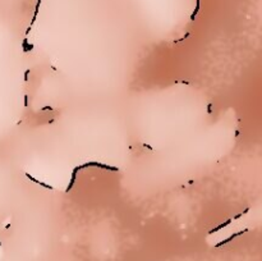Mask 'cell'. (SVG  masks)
Returning a JSON list of instances; mask_svg holds the SVG:
<instances>
[{
    "mask_svg": "<svg viewBox=\"0 0 262 261\" xmlns=\"http://www.w3.org/2000/svg\"><path fill=\"white\" fill-rule=\"evenodd\" d=\"M82 169L87 168V166H97V168H101V169H105V170H111V172H118L119 168L118 166H111V165H105L102 163H98V161H88L86 164H82L81 165Z\"/></svg>",
    "mask_w": 262,
    "mask_h": 261,
    "instance_id": "obj_1",
    "label": "cell"
},
{
    "mask_svg": "<svg viewBox=\"0 0 262 261\" xmlns=\"http://www.w3.org/2000/svg\"><path fill=\"white\" fill-rule=\"evenodd\" d=\"M78 170H81V166H76L74 169H73V172H72V178H70V182H69V184H68V187L65 188V192L68 193L72 188H73V186H74V183H76V178H77V173H78Z\"/></svg>",
    "mask_w": 262,
    "mask_h": 261,
    "instance_id": "obj_2",
    "label": "cell"
},
{
    "mask_svg": "<svg viewBox=\"0 0 262 261\" xmlns=\"http://www.w3.org/2000/svg\"><path fill=\"white\" fill-rule=\"evenodd\" d=\"M26 177L30 179V181H32L33 183H36V184H40L41 187H44V188H47V190H52V187L50 186V184H46V183H44V182H40L39 179H36V178H33L31 174H28V173H26Z\"/></svg>",
    "mask_w": 262,
    "mask_h": 261,
    "instance_id": "obj_3",
    "label": "cell"
},
{
    "mask_svg": "<svg viewBox=\"0 0 262 261\" xmlns=\"http://www.w3.org/2000/svg\"><path fill=\"white\" fill-rule=\"evenodd\" d=\"M41 1H42V0H37V3H36V6H35V13H33V17H32V19H31V24H30V27H32V26L35 24L36 19H37V14H39V9H40Z\"/></svg>",
    "mask_w": 262,
    "mask_h": 261,
    "instance_id": "obj_4",
    "label": "cell"
},
{
    "mask_svg": "<svg viewBox=\"0 0 262 261\" xmlns=\"http://www.w3.org/2000/svg\"><path fill=\"white\" fill-rule=\"evenodd\" d=\"M200 9H201V0H196V8H194L193 13L191 14V21H194L196 19V17H197L198 12H200Z\"/></svg>",
    "mask_w": 262,
    "mask_h": 261,
    "instance_id": "obj_5",
    "label": "cell"
},
{
    "mask_svg": "<svg viewBox=\"0 0 262 261\" xmlns=\"http://www.w3.org/2000/svg\"><path fill=\"white\" fill-rule=\"evenodd\" d=\"M22 48H23V51H30V50L33 49V44H28V40L24 39L23 44H22Z\"/></svg>",
    "mask_w": 262,
    "mask_h": 261,
    "instance_id": "obj_6",
    "label": "cell"
},
{
    "mask_svg": "<svg viewBox=\"0 0 262 261\" xmlns=\"http://www.w3.org/2000/svg\"><path fill=\"white\" fill-rule=\"evenodd\" d=\"M230 221H231V220H228V221H225L224 224H221V225H219V227H216L215 229H212V230H210L209 233H210V234H212V233H215V232H218V230H220L221 228H224V227H226V225H228V224H229Z\"/></svg>",
    "mask_w": 262,
    "mask_h": 261,
    "instance_id": "obj_7",
    "label": "cell"
},
{
    "mask_svg": "<svg viewBox=\"0 0 262 261\" xmlns=\"http://www.w3.org/2000/svg\"><path fill=\"white\" fill-rule=\"evenodd\" d=\"M30 69H26V72H24V81H28V74H30Z\"/></svg>",
    "mask_w": 262,
    "mask_h": 261,
    "instance_id": "obj_8",
    "label": "cell"
},
{
    "mask_svg": "<svg viewBox=\"0 0 262 261\" xmlns=\"http://www.w3.org/2000/svg\"><path fill=\"white\" fill-rule=\"evenodd\" d=\"M24 106H28V96L24 95Z\"/></svg>",
    "mask_w": 262,
    "mask_h": 261,
    "instance_id": "obj_9",
    "label": "cell"
},
{
    "mask_svg": "<svg viewBox=\"0 0 262 261\" xmlns=\"http://www.w3.org/2000/svg\"><path fill=\"white\" fill-rule=\"evenodd\" d=\"M41 110H42V111H45V110H52V107H51V106H44Z\"/></svg>",
    "mask_w": 262,
    "mask_h": 261,
    "instance_id": "obj_10",
    "label": "cell"
},
{
    "mask_svg": "<svg viewBox=\"0 0 262 261\" xmlns=\"http://www.w3.org/2000/svg\"><path fill=\"white\" fill-rule=\"evenodd\" d=\"M143 147H146V149H147V150H151V151H152V150H153V149H152V147H151V146H150V145H147V143H143Z\"/></svg>",
    "mask_w": 262,
    "mask_h": 261,
    "instance_id": "obj_11",
    "label": "cell"
},
{
    "mask_svg": "<svg viewBox=\"0 0 262 261\" xmlns=\"http://www.w3.org/2000/svg\"><path fill=\"white\" fill-rule=\"evenodd\" d=\"M0 246H1V242H0Z\"/></svg>",
    "mask_w": 262,
    "mask_h": 261,
    "instance_id": "obj_12",
    "label": "cell"
}]
</instances>
